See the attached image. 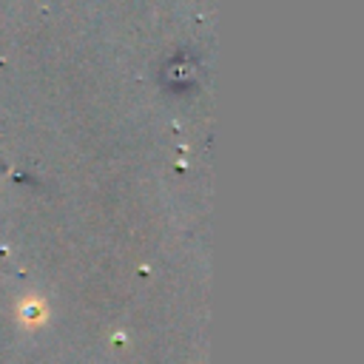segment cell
Here are the masks:
<instances>
[{
  "label": "cell",
  "instance_id": "6da1fadb",
  "mask_svg": "<svg viewBox=\"0 0 364 364\" xmlns=\"http://www.w3.org/2000/svg\"><path fill=\"white\" fill-rule=\"evenodd\" d=\"M46 307L40 304V301H34V299H28L23 307H20V321L26 324V327H40L43 321H46Z\"/></svg>",
  "mask_w": 364,
  "mask_h": 364
}]
</instances>
